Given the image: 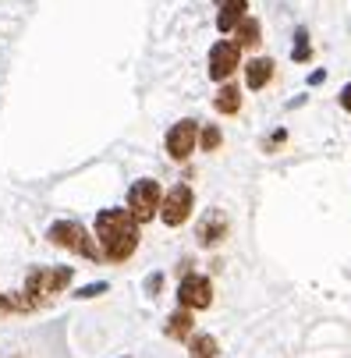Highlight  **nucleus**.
Listing matches in <instances>:
<instances>
[{
	"label": "nucleus",
	"mask_w": 351,
	"mask_h": 358,
	"mask_svg": "<svg viewBox=\"0 0 351 358\" xmlns=\"http://www.w3.org/2000/svg\"><path fill=\"white\" fill-rule=\"evenodd\" d=\"M96 245L107 263H128L138 248V224L128 210H99L96 213Z\"/></svg>",
	"instance_id": "nucleus-1"
},
{
	"label": "nucleus",
	"mask_w": 351,
	"mask_h": 358,
	"mask_svg": "<svg viewBox=\"0 0 351 358\" xmlns=\"http://www.w3.org/2000/svg\"><path fill=\"white\" fill-rule=\"evenodd\" d=\"M46 241L57 245V248H68V252H75V255H82V259H89V263L103 259V252H99L96 238H89V231H85L78 220H57V224H50Z\"/></svg>",
	"instance_id": "nucleus-2"
},
{
	"label": "nucleus",
	"mask_w": 351,
	"mask_h": 358,
	"mask_svg": "<svg viewBox=\"0 0 351 358\" xmlns=\"http://www.w3.org/2000/svg\"><path fill=\"white\" fill-rule=\"evenodd\" d=\"M71 280H75V270L71 266H32L29 277H25V294L32 298V305L39 309L43 301H50L54 294L68 291Z\"/></svg>",
	"instance_id": "nucleus-3"
},
{
	"label": "nucleus",
	"mask_w": 351,
	"mask_h": 358,
	"mask_svg": "<svg viewBox=\"0 0 351 358\" xmlns=\"http://www.w3.org/2000/svg\"><path fill=\"white\" fill-rule=\"evenodd\" d=\"M160 199H164V188L153 178H138L128 188V213L135 217V224H149L153 217H160Z\"/></svg>",
	"instance_id": "nucleus-4"
},
{
	"label": "nucleus",
	"mask_w": 351,
	"mask_h": 358,
	"mask_svg": "<svg viewBox=\"0 0 351 358\" xmlns=\"http://www.w3.org/2000/svg\"><path fill=\"white\" fill-rule=\"evenodd\" d=\"M192 210H195V192H192L185 181L171 185V188L164 192V199H160V220H164L167 227H181V224L192 217Z\"/></svg>",
	"instance_id": "nucleus-5"
},
{
	"label": "nucleus",
	"mask_w": 351,
	"mask_h": 358,
	"mask_svg": "<svg viewBox=\"0 0 351 358\" xmlns=\"http://www.w3.org/2000/svg\"><path fill=\"white\" fill-rule=\"evenodd\" d=\"M178 305H181V309H188V313L210 309V305H213V284H210V277H203V273L181 277V284H178Z\"/></svg>",
	"instance_id": "nucleus-6"
},
{
	"label": "nucleus",
	"mask_w": 351,
	"mask_h": 358,
	"mask_svg": "<svg viewBox=\"0 0 351 358\" xmlns=\"http://www.w3.org/2000/svg\"><path fill=\"white\" fill-rule=\"evenodd\" d=\"M241 68V50L234 46V39H220V43H213V50H210V78L213 82H227L234 71Z\"/></svg>",
	"instance_id": "nucleus-7"
},
{
	"label": "nucleus",
	"mask_w": 351,
	"mask_h": 358,
	"mask_svg": "<svg viewBox=\"0 0 351 358\" xmlns=\"http://www.w3.org/2000/svg\"><path fill=\"white\" fill-rule=\"evenodd\" d=\"M195 142H199V121H192V117L178 121V124L167 131V152H171V160L185 164L192 152H195Z\"/></svg>",
	"instance_id": "nucleus-8"
},
{
	"label": "nucleus",
	"mask_w": 351,
	"mask_h": 358,
	"mask_svg": "<svg viewBox=\"0 0 351 358\" xmlns=\"http://www.w3.org/2000/svg\"><path fill=\"white\" fill-rule=\"evenodd\" d=\"M227 234H231V220H227L224 210H206L203 217H199V224H195V238H199V245H203V248L220 245Z\"/></svg>",
	"instance_id": "nucleus-9"
},
{
	"label": "nucleus",
	"mask_w": 351,
	"mask_h": 358,
	"mask_svg": "<svg viewBox=\"0 0 351 358\" xmlns=\"http://www.w3.org/2000/svg\"><path fill=\"white\" fill-rule=\"evenodd\" d=\"M263 43V25H259V18H241L238 25H234V46L238 50H256Z\"/></svg>",
	"instance_id": "nucleus-10"
},
{
	"label": "nucleus",
	"mask_w": 351,
	"mask_h": 358,
	"mask_svg": "<svg viewBox=\"0 0 351 358\" xmlns=\"http://www.w3.org/2000/svg\"><path fill=\"white\" fill-rule=\"evenodd\" d=\"M273 61L270 57H256V61H248L245 64V85L248 89H266L273 82Z\"/></svg>",
	"instance_id": "nucleus-11"
},
{
	"label": "nucleus",
	"mask_w": 351,
	"mask_h": 358,
	"mask_svg": "<svg viewBox=\"0 0 351 358\" xmlns=\"http://www.w3.org/2000/svg\"><path fill=\"white\" fill-rule=\"evenodd\" d=\"M164 334H167L171 341H188V337L195 334V316L178 305V313H171L167 323H164Z\"/></svg>",
	"instance_id": "nucleus-12"
},
{
	"label": "nucleus",
	"mask_w": 351,
	"mask_h": 358,
	"mask_svg": "<svg viewBox=\"0 0 351 358\" xmlns=\"http://www.w3.org/2000/svg\"><path fill=\"white\" fill-rule=\"evenodd\" d=\"M248 15V0H220V15H217V29L220 32H234V25Z\"/></svg>",
	"instance_id": "nucleus-13"
},
{
	"label": "nucleus",
	"mask_w": 351,
	"mask_h": 358,
	"mask_svg": "<svg viewBox=\"0 0 351 358\" xmlns=\"http://www.w3.org/2000/svg\"><path fill=\"white\" fill-rule=\"evenodd\" d=\"M213 110H217V114H238V110H241V89L231 85V82H224L220 92L213 96Z\"/></svg>",
	"instance_id": "nucleus-14"
},
{
	"label": "nucleus",
	"mask_w": 351,
	"mask_h": 358,
	"mask_svg": "<svg viewBox=\"0 0 351 358\" xmlns=\"http://www.w3.org/2000/svg\"><path fill=\"white\" fill-rule=\"evenodd\" d=\"M188 355H192V358H217V355H220V344H217V337H210V334H192V337H188Z\"/></svg>",
	"instance_id": "nucleus-15"
},
{
	"label": "nucleus",
	"mask_w": 351,
	"mask_h": 358,
	"mask_svg": "<svg viewBox=\"0 0 351 358\" xmlns=\"http://www.w3.org/2000/svg\"><path fill=\"white\" fill-rule=\"evenodd\" d=\"M291 61L306 64L313 61V46H309V29H294V46H291Z\"/></svg>",
	"instance_id": "nucleus-16"
},
{
	"label": "nucleus",
	"mask_w": 351,
	"mask_h": 358,
	"mask_svg": "<svg viewBox=\"0 0 351 358\" xmlns=\"http://www.w3.org/2000/svg\"><path fill=\"white\" fill-rule=\"evenodd\" d=\"M220 142H224V135H220L217 124H203V128H199V149H203V152H217Z\"/></svg>",
	"instance_id": "nucleus-17"
},
{
	"label": "nucleus",
	"mask_w": 351,
	"mask_h": 358,
	"mask_svg": "<svg viewBox=\"0 0 351 358\" xmlns=\"http://www.w3.org/2000/svg\"><path fill=\"white\" fill-rule=\"evenodd\" d=\"M103 291H110V284H107V280H96V284L78 287V291H75V298H96V294H103Z\"/></svg>",
	"instance_id": "nucleus-18"
},
{
	"label": "nucleus",
	"mask_w": 351,
	"mask_h": 358,
	"mask_svg": "<svg viewBox=\"0 0 351 358\" xmlns=\"http://www.w3.org/2000/svg\"><path fill=\"white\" fill-rule=\"evenodd\" d=\"M160 287H164V273H153V277H149V280H145V291H149V294H153V298L160 294Z\"/></svg>",
	"instance_id": "nucleus-19"
},
{
	"label": "nucleus",
	"mask_w": 351,
	"mask_h": 358,
	"mask_svg": "<svg viewBox=\"0 0 351 358\" xmlns=\"http://www.w3.org/2000/svg\"><path fill=\"white\" fill-rule=\"evenodd\" d=\"M15 313V298L11 294H0V316H11Z\"/></svg>",
	"instance_id": "nucleus-20"
},
{
	"label": "nucleus",
	"mask_w": 351,
	"mask_h": 358,
	"mask_svg": "<svg viewBox=\"0 0 351 358\" xmlns=\"http://www.w3.org/2000/svg\"><path fill=\"white\" fill-rule=\"evenodd\" d=\"M341 107H344V110L351 114V82H348V85L341 89Z\"/></svg>",
	"instance_id": "nucleus-21"
},
{
	"label": "nucleus",
	"mask_w": 351,
	"mask_h": 358,
	"mask_svg": "<svg viewBox=\"0 0 351 358\" xmlns=\"http://www.w3.org/2000/svg\"><path fill=\"white\" fill-rule=\"evenodd\" d=\"M284 138H287V135H284V131H277V135H273V138L266 142V152H273V149H277V145H280Z\"/></svg>",
	"instance_id": "nucleus-22"
},
{
	"label": "nucleus",
	"mask_w": 351,
	"mask_h": 358,
	"mask_svg": "<svg viewBox=\"0 0 351 358\" xmlns=\"http://www.w3.org/2000/svg\"><path fill=\"white\" fill-rule=\"evenodd\" d=\"M188 273H192V259H181L178 263V277H188Z\"/></svg>",
	"instance_id": "nucleus-23"
},
{
	"label": "nucleus",
	"mask_w": 351,
	"mask_h": 358,
	"mask_svg": "<svg viewBox=\"0 0 351 358\" xmlns=\"http://www.w3.org/2000/svg\"><path fill=\"white\" fill-rule=\"evenodd\" d=\"M323 78H327V71H323V68H320V71H313V75H309V85H320V82H323Z\"/></svg>",
	"instance_id": "nucleus-24"
},
{
	"label": "nucleus",
	"mask_w": 351,
	"mask_h": 358,
	"mask_svg": "<svg viewBox=\"0 0 351 358\" xmlns=\"http://www.w3.org/2000/svg\"><path fill=\"white\" fill-rule=\"evenodd\" d=\"M124 358H128V355H124Z\"/></svg>",
	"instance_id": "nucleus-25"
}]
</instances>
